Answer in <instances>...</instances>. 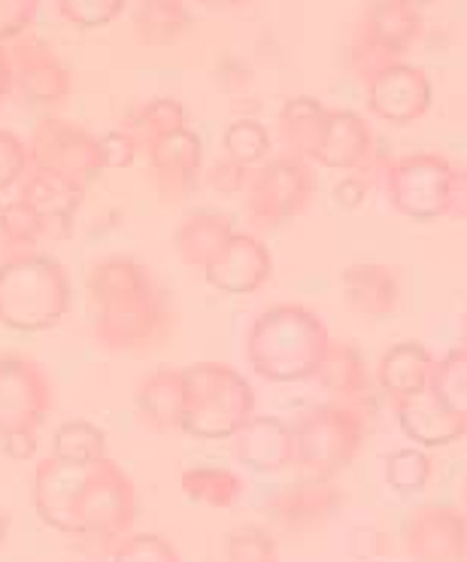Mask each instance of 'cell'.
<instances>
[{"label":"cell","mask_w":467,"mask_h":562,"mask_svg":"<svg viewBox=\"0 0 467 562\" xmlns=\"http://www.w3.org/2000/svg\"><path fill=\"white\" fill-rule=\"evenodd\" d=\"M91 331L110 350L140 353L173 335L168 289L134 256H106L89 271Z\"/></svg>","instance_id":"6da1fadb"},{"label":"cell","mask_w":467,"mask_h":562,"mask_svg":"<svg viewBox=\"0 0 467 562\" xmlns=\"http://www.w3.org/2000/svg\"><path fill=\"white\" fill-rule=\"evenodd\" d=\"M328 350V326L304 304H271L252 319L247 335L249 368L271 383L319 378Z\"/></svg>","instance_id":"7a4b0ae2"},{"label":"cell","mask_w":467,"mask_h":562,"mask_svg":"<svg viewBox=\"0 0 467 562\" xmlns=\"http://www.w3.org/2000/svg\"><path fill=\"white\" fill-rule=\"evenodd\" d=\"M73 304L67 268L49 252H13L0 262V326L22 335L49 331Z\"/></svg>","instance_id":"3957f363"},{"label":"cell","mask_w":467,"mask_h":562,"mask_svg":"<svg viewBox=\"0 0 467 562\" xmlns=\"http://www.w3.org/2000/svg\"><path fill=\"white\" fill-rule=\"evenodd\" d=\"M180 429L197 441H231L255 417V390L243 371L225 362H195L182 368Z\"/></svg>","instance_id":"277c9868"},{"label":"cell","mask_w":467,"mask_h":562,"mask_svg":"<svg viewBox=\"0 0 467 562\" xmlns=\"http://www.w3.org/2000/svg\"><path fill=\"white\" fill-rule=\"evenodd\" d=\"M295 465L310 481H334L362 453L367 417L346 405H319L295 419Z\"/></svg>","instance_id":"5b68a950"},{"label":"cell","mask_w":467,"mask_h":562,"mask_svg":"<svg viewBox=\"0 0 467 562\" xmlns=\"http://www.w3.org/2000/svg\"><path fill=\"white\" fill-rule=\"evenodd\" d=\"M458 173L449 158L437 153H410L386 168V192L391 207L415 223H431L453 213Z\"/></svg>","instance_id":"8992f818"},{"label":"cell","mask_w":467,"mask_h":562,"mask_svg":"<svg viewBox=\"0 0 467 562\" xmlns=\"http://www.w3.org/2000/svg\"><path fill=\"white\" fill-rule=\"evenodd\" d=\"M137 490L128 471L106 457L89 474L77 510V538L116 548L137 520Z\"/></svg>","instance_id":"52a82bcc"},{"label":"cell","mask_w":467,"mask_h":562,"mask_svg":"<svg viewBox=\"0 0 467 562\" xmlns=\"http://www.w3.org/2000/svg\"><path fill=\"white\" fill-rule=\"evenodd\" d=\"M27 153H31V170L67 180L79 189H89V183L104 173L98 137L67 119H39V125L31 134Z\"/></svg>","instance_id":"ba28073f"},{"label":"cell","mask_w":467,"mask_h":562,"mask_svg":"<svg viewBox=\"0 0 467 562\" xmlns=\"http://www.w3.org/2000/svg\"><path fill=\"white\" fill-rule=\"evenodd\" d=\"M312 192H316V180H312V170L304 158H271L249 180V220L264 228L292 223L310 204Z\"/></svg>","instance_id":"9c48e42d"},{"label":"cell","mask_w":467,"mask_h":562,"mask_svg":"<svg viewBox=\"0 0 467 562\" xmlns=\"http://www.w3.org/2000/svg\"><path fill=\"white\" fill-rule=\"evenodd\" d=\"M364 94L371 113L389 125H413L425 116L434 101L431 77L415 65L403 61H383V65L364 70Z\"/></svg>","instance_id":"30bf717a"},{"label":"cell","mask_w":467,"mask_h":562,"mask_svg":"<svg viewBox=\"0 0 467 562\" xmlns=\"http://www.w3.org/2000/svg\"><path fill=\"white\" fill-rule=\"evenodd\" d=\"M53 411V383L22 353H0V438L37 431Z\"/></svg>","instance_id":"8fae6325"},{"label":"cell","mask_w":467,"mask_h":562,"mask_svg":"<svg viewBox=\"0 0 467 562\" xmlns=\"http://www.w3.org/2000/svg\"><path fill=\"white\" fill-rule=\"evenodd\" d=\"M13 92L34 110H55L73 92V70L43 40L22 37L10 46Z\"/></svg>","instance_id":"7c38bea8"},{"label":"cell","mask_w":467,"mask_h":562,"mask_svg":"<svg viewBox=\"0 0 467 562\" xmlns=\"http://www.w3.org/2000/svg\"><path fill=\"white\" fill-rule=\"evenodd\" d=\"M403 548L413 562H467V517L449 505H422L407 520Z\"/></svg>","instance_id":"4fadbf2b"},{"label":"cell","mask_w":467,"mask_h":562,"mask_svg":"<svg viewBox=\"0 0 467 562\" xmlns=\"http://www.w3.org/2000/svg\"><path fill=\"white\" fill-rule=\"evenodd\" d=\"M91 469L65 465V462H55V459L39 462L37 471H34V490H31L39 524H46L61 536L77 538L79 498H82V490L89 484Z\"/></svg>","instance_id":"5bb4252c"},{"label":"cell","mask_w":467,"mask_h":562,"mask_svg":"<svg viewBox=\"0 0 467 562\" xmlns=\"http://www.w3.org/2000/svg\"><path fill=\"white\" fill-rule=\"evenodd\" d=\"M422 31V13L407 7L401 0H374L367 19H364V43L355 53L367 65L358 67V77L371 67L383 65V61H401V55L410 49Z\"/></svg>","instance_id":"9a60e30c"},{"label":"cell","mask_w":467,"mask_h":562,"mask_svg":"<svg viewBox=\"0 0 467 562\" xmlns=\"http://www.w3.org/2000/svg\"><path fill=\"white\" fill-rule=\"evenodd\" d=\"M204 277L221 295H252L273 277L271 249L255 235L234 232L225 249L204 268Z\"/></svg>","instance_id":"2e32d148"},{"label":"cell","mask_w":467,"mask_h":562,"mask_svg":"<svg viewBox=\"0 0 467 562\" xmlns=\"http://www.w3.org/2000/svg\"><path fill=\"white\" fill-rule=\"evenodd\" d=\"M374 156V132L352 110H328L307 153L310 161L331 170H362Z\"/></svg>","instance_id":"e0dca14e"},{"label":"cell","mask_w":467,"mask_h":562,"mask_svg":"<svg viewBox=\"0 0 467 562\" xmlns=\"http://www.w3.org/2000/svg\"><path fill=\"white\" fill-rule=\"evenodd\" d=\"M149 168L156 173V186L164 201H182L197 186V173L204 168V140L192 128L158 137L146 146Z\"/></svg>","instance_id":"ac0fdd59"},{"label":"cell","mask_w":467,"mask_h":562,"mask_svg":"<svg viewBox=\"0 0 467 562\" xmlns=\"http://www.w3.org/2000/svg\"><path fill=\"white\" fill-rule=\"evenodd\" d=\"M231 441L234 457L247 471L280 474L295 465V431L283 417L255 414Z\"/></svg>","instance_id":"d6986e66"},{"label":"cell","mask_w":467,"mask_h":562,"mask_svg":"<svg viewBox=\"0 0 467 562\" xmlns=\"http://www.w3.org/2000/svg\"><path fill=\"white\" fill-rule=\"evenodd\" d=\"M82 198H86V189L49 177V173H39V170H31L19 189V201H25L27 207L37 213L46 237H55V240L73 235V220L82 207Z\"/></svg>","instance_id":"ffe728a7"},{"label":"cell","mask_w":467,"mask_h":562,"mask_svg":"<svg viewBox=\"0 0 467 562\" xmlns=\"http://www.w3.org/2000/svg\"><path fill=\"white\" fill-rule=\"evenodd\" d=\"M340 505H343V496L338 486H331V481H310V477L280 486L267 498V510L273 514V520H280L288 529L322 526L324 520H331L338 514Z\"/></svg>","instance_id":"44dd1931"},{"label":"cell","mask_w":467,"mask_h":562,"mask_svg":"<svg viewBox=\"0 0 467 562\" xmlns=\"http://www.w3.org/2000/svg\"><path fill=\"white\" fill-rule=\"evenodd\" d=\"M340 292H343V301L350 304L352 314L364 316V319H386L398 307L401 280L389 265L358 262L340 271Z\"/></svg>","instance_id":"7402d4cb"},{"label":"cell","mask_w":467,"mask_h":562,"mask_svg":"<svg viewBox=\"0 0 467 562\" xmlns=\"http://www.w3.org/2000/svg\"><path fill=\"white\" fill-rule=\"evenodd\" d=\"M391 405H395L398 426H401L407 438H413L415 445L446 447L453 441H462L467 435V417L441 405L431 393L401 398V402H391Z\"/></svg>","instance_id":"603a6c76"},{"label":"cell","mask_w":467,"mask_h":562,"mask_svg":"<svg viewBox=\"0 0 467 562\" xmlns=\"http://www.w3.org/2000/svg\"><path fill=\"white\" fill-rule=\"evenodd\" d=\"M434 366H437V359L429 353L425 344H419V340H398L379 359V390L389 395L391 402L429 393Z\"/></svg>","instance_id":"cb8c5ba5"},{"label":"cell","mask_w":467,"mask_h":562,"mask_svg":"<svg viewBox=\"0 0 467 562\" xmlns=\"http://www.w3.org/2000/svg\"><path fill=\"white\" fill-rule=\"evenodd\" d=\"M234 223L228 213L219 210H195L189 213L176 232H173V247L180 252V259L192 268H207L219 256L225 244L234 237Z\"/></svg>","instance_id":"d4e9b609"},{"label":"cell","mask_w":467,"mask_h":562,"mask_svg":"<svg viewBox=\"0 0 467 562\" xmlns=\"http://www.w3.org/2000/svg\"><path fill=\"white\" fill-rule=\"evenodd\" d=\"M319 380H322L328 393L338 395V405L355 407L367 417L371 374H367V366H364V356L352 344H346V340L334 344L331 340V350H328V359H324L322 371H319Z\"/></svg>","instance_id":"484cf974"},{"label":"cell","mask_w":467,"mask_h":562,"mask_svg":"<svg viewBox=\"0 0 467 562\" xmlns=\"http://www.w3.org/2000/svg\"><path fill=\"white\" fill-rule=\"evenodd\" d=\"M134 405L140 417L156 429H180L185 390H182V368H156L137 386Z\"/></svg>","instance_id":"4316f807"},{"label":"cell","mask_w":467,"mask_h":562,"mask_svg":"<svg viewBox=\"0 0 467 562\" xmlns=\"http://www.w3.org/2000/svg\"><path fill=\"white\" fill-rule=\"evenodd\" d=\"M182 496L195 505L204 508H234L240 496H243V477L231 469H221V465H195V469H185L180 477Z\"/></svg>","instance_id":"83f0119b"},{"label":"cell","mask_w":467,"mask_h":562,"mask_svg":"<svg viewBox=\"0 0 467 562\" xmlns=\"http://www.w3.org/2000/svg\"><path fill=\"white\" fill-rule=\"evenodd\" d=\"M192 27V13L182 0H144L134 13V34L144 46H173Z\"/></svg>","instance_id":"f1b7e54d"},{"label":"cell","mask_w":467,"mask_h":562,"mask_svg":"<svg viewBox=\"0 0 467 562\" xmlns=\"http://www.w3.org/2000/svg\"><path fill=\"white\" fill-rule=\"evenodd\" d=\"M49 459L65 462V465H79L91 469L106 459V431L98 429L89 419H65L53 431V450Z\"/></svg>","instance_id":"f546056e"},{"label":"cell","mask_w":467,"mask_h":562,"mask_svg":"<svg viewBox=\"0 0 467 562\" xmlns=\"http://www.w3.org/2000/svg\"><path fill=\"white\" fill-rule=\"evenodd\" d=\"M324 113H328V106L322 101H316V98H307V94L292 98V101L283 104V110H280V134L292 149V156L307 158Z\"/></svg>","instance_id":"4dcf8cb0"},{"label":"cell","mask_w":467,"mask_h":562,"mask_svg":"<svg viewBox=\"0 0 467 562\" xmlns=\"http://www.w3.org/2000/svg\"><path fill=\"white\" fill-rule=\"evenodd\" d=\"M180 128H189L185 125V106L176 98H152L149 104L137 110V116L130 119L128 132L134 134L140 149H146L149 144H156L158 137H168Z\"/></svg>","instance_id":"1f68e13d"},{"label":"cell","mask_w":467,"mask_h":562,"mask_svg":"<svg viewBox=\"0 0 467 562\" xmlns=\"http://www.w3.org/2000/svg\"><path fill=\"white\" fill-rule=\"evenodd\" d=\"M429 393L455 414L467 417V347H455L434 366Z\"/></svg>","instance_id":"d6a6232c"},{"label":"cell","mask_w":467,"mask_h":562,"mask_svg":"<svg viewBox=\"0 0 467 562\" xmlns=\"http://www.w3.org/2000/svg\"><path fill=\"white\" fill-rule=\"evenodd\" d=\"M221 146H225V158L252 168V165H264V158L271 156V134L259 119H234L221 134Z\"/></svg>","instance_id":"836d02e7"},{"label":"cell","mask_w":467,"mask_h":562,"mask_svg":"<svg viewBox=\"0 0 467 562\" xmlns=\"http://www.w3.org/2000/svg\"><path fill=\"white\" fill-rule=\"evenodd\" d=\"M383 477L398 496H415L422 493L431 481V459L429 453L415 450V447H401L386 457L383 462Z\"/></svg>","instance_id":"e575fe53"},{"label":"cell","mask_w":467,"mask_h":562,"mask_svg":"<svg viewBox=\"0 0 467 562\" xmlns=\"http://www.w3.org/2000/svg\"><path fill=\"white\" fill-rule=\"evenodd\" d=\"M46 237L39 216L25 201H10L0 207V244L10 252H31Z\"/></svg>","instance_id":"d590c367"},{"label":"cell","mask_w":467,"mask_h":562,"mask_svg":"<svg viewBox=\"0 0 467 562\" xmlns=\"http://www.w3.org/2000/svg\"><path fill=\"white\" fill-rule=\"evenodd\" d=\"M225 562H280V550L267 529L240 526L225 536Z\"/></svg>","instance_id":"8d00e7d4"},{"label":"cell","mask_w":467,"mask_h":562,"mask_svg":"<svg viewBox=\"0 0 467 562\" xmlns=\"http://www.w3.org/2000/svg\"><path fill=\"white\" fill-rule=\"evenodd\" d=\"M55 7L67 25L79 31H98V27L113 25L118 15L125 13L128 0H55Z\"/></svg>","instance_id":"74e56055"},{"label":"cell","mask_w":467,"mask_h":562,"mask_svg":"<svg viewBox=\"0 0 467 562\" xmlns=\"http://www.w3.org/2000/svg\"><path fill=\"white\" fill-rule=\"evenodd\" d=\"M113 562H182L180 550L158 532H134L110 550Z\"/></svg>","instance_id":"f35d334b"},{"label":"cell","mask_w":467,"mask_h":562,"mask_svg":"<svg viewBox=\"0 0 467 562\" xmlns=\"http://www.w3.org/2000/svg\"><path fill=\"white\" fill-rule=\"evenodd\" d=\"M27 173H31L27 144L19 134L0 128V198H7L13 189H22ZM3 204H10V198Z\"/></svg>","instance_id":"ab89813d"},{"label":"cell","mask_w":467,"mask_h":562,"mask_svg":"<svg viewBox=\"0 0 467 562\" xmlns=\"http://www.w3.org/2000/svg\"><path fill=\"white\" fill-rule=\"evenodd\" d=\"M39 13V0H0V46L27 34Z\"/></svg>","instance_id":"60d3db41"},{"label":"cell","mask_w":467,"mask_h":562,"mask_svg":"<svg viewBox=\"0 0 467 562\" xmlns=\"http://www.w3.org/2000/svg\"><path fill=\"white\" fill-rule=\"evenodd\" d=\"M101 146V161L104 170H125L134 165V158L140 153V144L134 140V134L128 128H116V132H106L98 137Z\"/></svg>","instance_id":"b9f144b4"},{"label":"cell","mask_w":467,"mask_h":562,"mask_svg":"<svg viewBox=\"0 0 467 562\" xmlns=\"http://www.w3.org/2000/svg\"><path fill=\"white\" fill-rule=\"evenodd\" d=\"M207 180L219 195L234 198V195H240V192L249 186V168L237 165V161H231V158H221V161H216V165L209 168Z\"/></svg>","instance_id":"7bdbcfd3"},{"label":"cell","mask_w":467,"mask_h":562,"mask_svg":"<svg viewBox=\"0 0 467 562\" xmlns=\"http://www.w3.org/2000/svg\"><path fill=\"white\" fill-rule=\"evenodd\" d=\"M0 453L10 459H31L37 453V431H13L0 438Z\"/></svg>","instance_id":"ee69618b"},{"label":"cell","mask_w":467,"mask_h":562,"mask_svg":"<svg viewBox=\"0 0 467 562\" xmlns=\"http://www.w3.org/2000/svg\"><path fill=\"white\" fill-rule=\"evenodd\" d=\"M364 195H367V186H364V180H358V177H346V180H340V183L334 186V201H338V207L343 210L358 207L364 201Z\"/></svg>","instance_id":"f6af8a7d"},{"label":"cell","mask_w":467,"mask_h":562,"mask_svg":"<svg viewBox=\"0 0 467 562\" xmlns=\"http://www.w3.org/2000/svg\"><path fill=\"white\" fill-rule=\"evenodd\" d=\"M13 94V58L10 46H0V104Z\"/></svg>","instance_id":"bcb514c9"},{"label":"cell","mask_w":467,"mask_h":562,"mask_svg":"<svg viewBox=\"0 0 467 562\" xmlns=\"http://www.w3.org/2000/svg\"><path fill=\"white\" fill-rule=\"evenodd\" d=\"M449 216H462L467 220V173H458V183H455V198H453V213Z\"/></svg>","instance_id":"7dc6e473"},{"label":"cell","mask_w":467,"mask_h":562,"mask_svg":"<svg viewBox=\"0 0 467 562\" xmlns=\"http://www.w3.org/2000/svg\"><path fill=\"white\" fill-rule=\"evenodd\" d=\"M197 3L204 10H209V13H231V10H240L249 0H197Z\"/></svg>","instance_id":"c3c4849f"},{"label":"cell","mask_w":467,"mask_h":562,"mask_svg":"<svg viewBox=\"0 0 467 562\" xmlns=\"http://www.w3.org/2000/svg\"><path fill=\"white\" fill-rule=\"evenodd\" d=\"M7 538H10V514L0 510V548L7 544Z\"/></svg>","instance_id":"681fc988"},{"label":"cell","mask_w":467,"mask_h":562,"mask_svg":"<svg viewBox=\"0 0 467 562\" xmlns=\"http://www.w3.org/2000/svg\"><path fill=\"white\" fill-rule=\"evenodd\" d=\"M401 3H407V7H413V10H425V7H431V3H437V0H401Z\"/></svg>","instance_id":"f907efd6"},{"label":"cell","mask_w":467,"mask_h":562,"mask_svg":"<svg viewBox=\"0 0 467 562\" xmlns=\"http://www.w3.org/2000/svg\"><path fill=\"white\" fill-rule=\"evenodd\" d=\"M462 331H465V347H467V314H465V319H462Z\"/></svg>","instance_id":"816d5d0a"},{"label":"cell","mask_w":467,"mask_h":562,"mask_svg":"<svg viewBox=\"0 0 467 562\" xmlns=\"http://www.w3.org/2000/svg\"><path fill=\"white\" fill-rule=\"evenodd\" d=\"M465 498H467V477H465Z\"/></svg>","instance_id":"f5cc1de1"},{"label":"cell","mask_w":467,"mask_h":562,"mask_svg":"<svg viewBox=\"0 0 467 562\" xmlns=\"http://www.w3.org/2000/svg\"><path fill=\"white\" fill-rule=\"evenodd\" d=\"M140 3H144V0H140Z\"/></svg>","instance_id":"db71d44e"}]
</instances>
